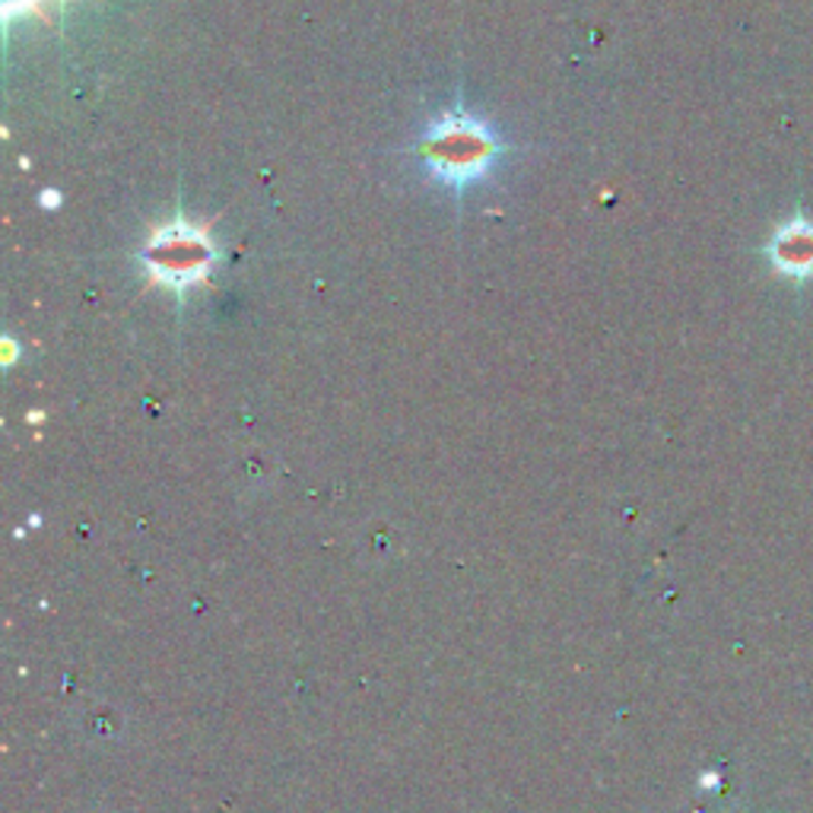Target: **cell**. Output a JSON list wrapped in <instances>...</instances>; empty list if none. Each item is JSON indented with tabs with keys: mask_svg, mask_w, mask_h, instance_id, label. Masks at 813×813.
Here are the masks:
<instances>
[{
	"mask_svg": "<svg viewBox=\"0 0 813 813\" xmlns=\"http://www.w3.org/2000/svg\"><path fill=\"white\" fill-rule=\"evenodd\" d=\"M769 257L772 267L785 277L804 279L813 277V223L807 217H794L791 223L775 232L772 245H769Z\"/></svg>",
	"mask_w": 813,
	"mask_h": 813,
	"instance_id": "3",
	"label": "cell"
},
{
	"mask_svg": "<svg viewBox=\"0 0 813 813\" xmlns=\"http://www.w3.org/2000/svg\"><path fill=\"white\" fill-rule=\"evenodd\" d=\"M423 156L435 176L452 184H464L486 172V166L496 156V140L477 122L464 115H448L423 140Z\"/></svg>",
	"mask_w": 813,
	"mask_h": 813,
	"instance_id": "1",
	"label": "cell"
},
{
	"mask_svg": "<svg viewBox=\"0 0 813 813\" xmlns=\"http://www.w3.org/2000/svg\"><path fill=\"white\" fill-rule=\"evenodd\" d=\"M144 257H147V267L156 283L184 289L207 277L213 264V245L203 229L176 223L152 235Z\"/></svg>",
	"mask_w": 813,
	"mask_h": 813,
	"instance_id": "2",
	"label": "cell"
}]
</instances>
